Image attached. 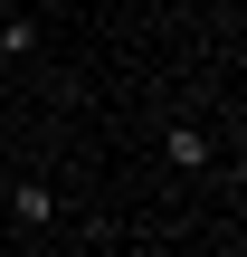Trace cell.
Masks as SVG:
<instances>
[{
  "label": "cell",
  "mask_w": 247,
  "mask_h": 257,
  "mask_svg": "<svg viewBox=\"0 0 247 257\" xmlns=\"http://www.w3.org/2000/svg\"><path fill=\"white\" fill-rule=\"evenodd\" d=\"M0 48H10V67H19V57L38 48V19H29V10H10V19H0Z\"/></svg>",
  "instance_id": "obj_3"
},
{
  "label": "cell",
  "mask_w": 247,
  "mask_h": 257,
  "mask_svg": "<svg viewBox=\"0 0 247 257\" xmlns=\"http://www.w3.org/2000/svg\"><path fill=\"white\" fill-rule=\"evenodd\" d=\"M0 76H10V48H0Z\"/></svg>",
  "instance_id": "obj_4"
},
{
  "label": "cell",
  "mask_w": 247,
  "mask_h": 257,
  "mask_svg": "<svg viewBox=\"0 0 247 257\" xmlns=\"http://www.w3.org/2000/svg\"><path fill=\"white\" fill-rule=\"evenodd\" d=\"M162 162L171 172H209V134L200 124H162Z\"/></svg>",
  "instance_id": "obj_1"
},
{
  "label": "cell",
  "mask_w": 247,
  "mask_h": 257,
  "mask_svg": "<svg viewBox=\"0 0 247 257\" xmlns=\"http://www.w3.org/2000/svg\"><path fill=\"white\" fill-rule=\"evenodd\" d=\"M10 229H57V191L48 181H19L10 191Z\"/></svg>",
  "instance_id": "obj_2"
}]
</instances>
